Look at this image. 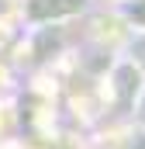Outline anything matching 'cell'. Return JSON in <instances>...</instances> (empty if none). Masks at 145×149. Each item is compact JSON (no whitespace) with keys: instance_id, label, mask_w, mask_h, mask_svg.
Listing matches in <instances>:
<instances>
[{"instance_id":"7a4b0ae2","label":"cell","mask_w":145,"mask_h":149,"mask_svg":"<svg viewBox=\"0 0 145 149\" xmlns=\"http://www.w3.org/2000/svg\"><path fill=\"white\" fill-rule=\"evenodd\" d=\"M107 80H110V94L121 104V111H131L135 97L142 94V87H145V73L138 66H131L124 56H114V63L107 70Z\"/></svg>"},{"instance_id":"6da1fadb","label":"cell","mask_w":145,"mask_h":149,"mask_svg":"<svg viewBox=\"0 0 145 149\" xmlns=\"http://www.w3.org/2000/svg\"><path fill=\"white\" fill-rule=\"evenodd\" d=\"M93 10V0H24V21L31 28L66 24L72 17H83Z\"/></svg>"},{"instance_id":"3957f363","label":"cell","mask_w":145,"mask_h":149,"mask_svg":"<svg viewBox=\"0 0 145 149\" xmlns=\"http://www.w3.org/2000/svg\"><path fill=\"white\" fill-rule=\"evenodd\" d=\"M110 10L128 31H145V0H114Z\"/></svg>"},{"instance_id":"5b68a950","label":"cell","mask_w":145,"mask_h":149,"mask_svg":"<svg viewBox=\"0 0 145 149\" xmlns=\"http://www.w3.org/2000/svg\"><path fill=\"white\" fill-rule=\"evenodd\" d=\"M131 118H135V128H145V87H142V94L135 97V104H131Z\"/></svg>"},{"instance_id":"277c9868","label":"cell","mask_w":145,"mask_h":149,"mask_svg":"<svg viewBox=\"0 0 145 149\" xmlns=\"http://www.w3.org/2000/svg\"><path fill=\"white\" fill-rule=\"evenodd\" d=\"M117 56H124L131 66H138V70L145 73V31H128V35L121 38Z\"/></svg>"}]
</instances>
